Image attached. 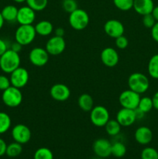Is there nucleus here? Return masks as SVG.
I'll list each match as a JSON object with an SVG mask.
<instances>
[{
    "label": "nucleus",
    "mask_w": 158,
    "mask_h": 159,
    "mask_svg": "<svg viewBox=\"0 0 158 159\" xmlns=\"http://www.w3.org/2000/svg\"><path fill=\"white\" fill-rule=\"evenodd\" d=\"M20 56L19 53L8 49L6 52L0 56V68L5 73L11 72L20 67Z\"/></svg>",
    "instance_id": "f257e3e1"
},
{
    "label": "nucleus",
    "mask_w": 158,
    "mask_h": 159,
    "mask_svg": "<svg viewBox=\"0 0 158 159\" xmlns=\"http://www.w3.org/2000/svg\"><path fill=\"white\" fill-rule=\"evenodd\" d=\"M128 85L129 89L143 94L145 93L150 87V81L144 74L140 72L133 73L128 79Z\"/></svg>",
    "instance_id": "f03ea898"
},
{
    "label": "nucleus",
    "mask_w": 158,
    "mask_h": 159,
    "mask_svg": "<svg viewBox=\"0 0 158 159\" xmlns=\"http://www.w3.org/2000/svg\"><path fill=\"white\" fill-rule=\"evenodd\" d=\"M36 30L33 25H20L15 32V40L22 46L32 43L36 38Z\"/></svg>",
    "instance_id": "7ed1b4c3"
},
{
    "label": "nucleus",
    "mask_w": 158,
    "mask_h": 159,
    "mask_svg": "<svg viewBox=\"0 0 158 159\" xmlns=\"http://www.w3.org/2000/svg\"><path fill=\"white\" fill-rule=\"evenodd\" d=\"M23 93L20 91V89L16 87L11 85L6 90L2 91V100L3 103L8 107L15 108L19 107L23 102Z\"/></svg>",
    "instance_id": "20e7f679"
},
{
    "label": "nucleus",
    "mask_w": 158,
    "mask_h": 159,
    "mask_svg": "<svg viewBox=\"0 0 158 159\" xmlns=\"http://www.w3.org/2000/svg\"><path fill=\"white\" fill-rule=\"evenodd\" d=\"M69 24L75 30H83L89 23V16L82 9L77 8L69 14Z\"/></svg>",
    "instance_id": "39448f33"
},
{
    "label": "nucleus",
    "mask_w": 158,
    "mask_h": 159,
    "mask_svg": "<svg viewBox=\"0 0 158 159\" xmlns=\"http://www.w3.org/2000/svg\"><path fill=\"white\" fill-rule=\"evenodd\" d=\"M109 120V112L103 106H95L90 111V120L95 127H105Z\"/></svg>",
    "instance_id": "423d86ee"
},
{
    "label": "nucleus",
    "mask_w": 158,
    "mask_h": 159,
    "mask_svg": "<svg viewBox=\"0 0 158 159\" xmlns=\"http://www.w3.org/2000/svg\"><path fill=\"white\" fill-rule=\"evenodd\" d=\"M140 98V94L129 89L121 93L119 97V102L122 108L136 110L139 105Z\"/></svg>",
    "instance_id": "0eeeda50"
},
{
    "label": "nucleus",
    "mask_w": 158,
    "mask_h": 159,
    "mask_svg": "<svg viewBox=\"0 0 158 159\" xmlns=\"http://www.w3.org/2000/svg\"><path fill=\"white\" fill-rule=\"evenodd\" d=\"M9 79H10L11 85L18 89H22L26 86L29 82V74L26 68L19 67L10 73Z\"/></svg>",
    "instance_id": "6e6552de"
},
{
    "label": "nucleus",
    "mask_w": 158,
    "mask_h": 159,
    "mask_svg": "<svg viewBox=\"0 0 158 159\" xmlns=\"http://www.w3.org/2000/svg\"><path fill=\"white\" fill-rule=\"evenodd\" d=\"M66 48V42L64 37L54 36L47 40L45 49L50 55L57 56L61 54Z\"/></svg>",
    "instance_id": "1a4fd4ad"
},
{
    "label": "nucleus",
    "mask_w": 158,
    "mask_h": 159,
    "mask_svg": "<svg viewBox=\"0 0 158 159\" xmlns=\"http://www.w3.org/2000/svg\"><path fill=\"white\" fill-rule=\"evenodd\" d=\"M12 137L14 141L21 144H25L29 142L32 137L31 130L27 126L24 124H16L12 129Z\"/></svg>",
    "instance_id": "9d476101"
},
{
    "label": "nucleus",
    "mask_w": 158,
    "mask_h": 159,
    "mask_svg": "<svg viewBox=\"0 0 158 159\" xmlns=\"http://www.w3.org/2000/svg\"><path fill=\"white\" fill-rule=\"evenodd\" d=\"M49 57L50 54L46 50L40 47L33 48L29 54V61L37 67H42L46 65L49 61Z\"/></svg>",
    "instance_id": "9b49d317"
},
{
    "label": "nucleus",
    "mask_w": 158,
    "mask_h": 159,
    "mask_svg": "<svg viewBox=\"0 0 158 159\" xmlns=\"http://www.w3.org/2000/svg\"><path fill=\"white\" fill-rule=\"evenodd\" d=\"M93 152L99 158H108L112 155V143L105 138H99L93 144Z\"/></svg>",
    "instance_id": "f8f14e48"
},
{
    "label": "nucleus",
    "mask_w": 158,
    "mask_h": 159,
    "mask_svg": "<svg viewBox=\"0 0 158 159\" xmlns=\"http://www.w3.org/2000/svg\"><path fill=\"white\" fill-rule=\"evenodd\" d=\"M104 31L108 37L112 38H117L123 35L125 32L124 25L118 20H109L104 25Z\"/></svg>",
    "instance_id": "ddd939ff"
},
{
    "label": "nucleus",
    "mask_w": 158,
    "mask_h": 159,
    "mask_svg": "<svg viewBox=\"0 0 158 159\" xmlns=\"http://www.w3.org/2000/svg\"><path fill=\"white\" fill-rule=\"evenodd\" d=\"M36 20V11L29 6H22L18 9L16 22L20 25H33Z\"/></svg>",
    "instance_id": "4468645a"
},
{
    "label": "nucleus",
    "mask_w": 158,
    "mask_h": 159,
    "mask_svg": "<svg viewBox=\"0 0 158 159\" xmlns=\"http://www.w3.org/2000/svg\"><path fill=\"white\" fill-rule=\"evenodd\" d=\"M51 98L58 102H64L69 99L71 91L66 85L62 83L54 84L50 91Z\"/></svg>",
    "instance_id": "2eb2a0df"
},
{
    "label": "nucleus",
    "mask_w": 158,
    "mask_h": 159,
    "mask_svg": "<svg viewBox=\"0 0 158 159\" xmlns=\"http://www.w3.org/2000/svg\"><path fill=\"white\" fill-rule=\"evenodd\" d=\"M101 61L104 65L109 68L116 66L119 61L117 51L113 48H105L101 52Z\"/></svg>",
    "instance_id": "dca6fc26"
},
{
    "label": "nucleus",
    "mask_w": 158,
    "mask_h": 159,
    "mask_svg": "<svg viewBox=\"0 0 158 159\" xmlns=\"http://www.w3.org/2000/svg\"><path fill=\"white\" fill-rule=\"evenodd\" d=\"M136 120L134 110L122 107L116 114V120L122 127H129L134 124Z\"/></svg>",
    "instance_id": "f3484780"
},
{
    "label": "nucleus",
    "mask_w": 158,
    "mask_h": 159,
    "mask_svg": "<svg viewBox=\"0 0 158 159\" xmlns=\"http://www.w3.org/2000/svg\"><path fill=\"white\" fill-rule=\"evenodd\" d=\"M135 140L141 145H147L153 140V132L146 126L138 127L135 131Z\"/></svg>",
    "instance_id": "a211bd4d"
},
{
    "label": "nucleus",
    "mask_w": 158,
    "mask_h": 159,
    "mask_svg": "<svg viewBox=\"0 0 158 159\" xmlns=\"http://www.w3.org/2000/svg\"><path fill=\"white\" fill-rule=\"evenodd\" d=\"M154 8L153 0H134L133 7L136 12L141 16L151 13Z\"/></svg>",
    "instance_id": "6ab92c4d"
},
{
    "label": "nucleus",
    "mask_w": 158,
    "mask_h": 159,
    "mask_svg": "<svg viewBox=\"0 0 158 159\" xmlns=\"http://www.w3.org/2000/svg\"><path fill=\"white\" fill-rule=\"evenodd\" d=\"M34 27H35L37 34L42 36V37H46V36L50 35L54 31V26L48 20H41V21L38 22Z\"/></svg>",
    "instance_id": "aec40b11"
},
{
    "label": "nucleus",
    "mask_w": 158,
    "mask_h": 159,
    "mask_svg": "<svg viewBox=\"0 0 158 159\" xmlns=\"http://www.w3.org/2000/svg\"><path fill=\"white\" fill-rule=\"evenodd\" d=\"M18 8L13 5H7L1 11L2 16L5 21L9 23H13L16 21Z\"/></svg>",
    "instance_id": "412c9836"
},
{
    "label": "nucleus",
    "mask_w": 158,
    "mask_h": 159,
    "mask_svg": "<svg viewBox=\"0 0 158 159\" xmlns=\"http://www.w3.org/2000/svg\"><path fill=\"white\" fill-rule=\"evenodd\" d=\"M78 107L85 112H90L94 107V100L91 96L87 93L81 95L77 99Z\"/></svg>",
    "instance_id": "4be33fe9"
},
{
    "label": "nucleus",
    "mask_w": 158,
    "mask_h": 159,
    "mask_svg": "<svg viewBox=\"0 0 158 159\" xmlns=\"http://www.w3.org/2000/svg\"><path fill=\"white\" fill-rule=\"evenodd\" d=\"M122 126L116 120H109L105 125V131L109 136L114 137L120 133Z\"/></svg>",
    "instance_id": "5701e85b"
},
{
    "label": "nucleus",
    "mask_w": 158,
    "mask_h": 159,
    "mask_svg": "<svg viewBox=\"0 0 158 159\" xmlns=\"http://www.w3.org/2000/svg\"><path fill=\"white\" fill-rule=\"evenodd\" d=\"M147 70L150 77L158 79V54L152 56L148 62Z\"/></svg>",
    "instance_id": "b1692460"
},
{
    "label": "nucleus",
    "mask_w": 158,
    "mask_h": 159,
    "mask_svg": "<svg viewBox=\"0 0 158 159\" xmlns=\"http://www.w3.org/2000/svg\"><path fill=\"white\" fill-rule=\"evenodd\" d=\"M12 120L9 115L5 112H0V134L6 133L10 129Z\"/></svg>",
    "instance_id": "393cba45"
},
{
    "label": "nucleus",
    "mask_w": 158,
    "mask_h": 159,
    "mask_svg": "<svg viewBox=\"0 0 158 159\" xmlns=\"http://www.w3.org/2000/svg\"><path fill=\"white\" fill-rule=\"evenodd\" d=\"M126 153V147L121 141H116L112 144V155L117 158H122Z\"/></svg>",
    "instance_id": "a878e982"
},
{
    "label": "nucleus",
    "mask_w": 158,
    "mask_h": 159,
    "mask_svg": "<svg viewBox=\"0 0 158 159\" xmlns=\"http://www.w3.org/2000/svg\"><path fill=\"white\" fill-rule=\"evenodd\" d=\"M23 152V146L18 142H12L7 145L6 155L9 158H15Z\"/></svg>",
    "instance_id": "bb28decb"
},
{
    "label": "nucleus",
    "mask_w": 158,
    "mask_h": 159,
    "mask_svg": "<svg viewBox=\"0 0 158 159\" xmlns=\"http://www.w3.org/2000/svg\"><path fill=\"white\" fill-rule=\"evenodd\" d=\"M137 108L142 112H143L145 114L151 111L152 109L153 108L152 98L148 97V96L140 98V100H139Z\"/></svg>",
    "instance_id": "cd10ccee"
},
{
    "label": "nucleus",
    "mask_w": 158,
    "mask_h": 159,
    "mask_svg": "<svg viewBox=\"0 0 158 159\" xmlns=\"http://www.w3.org/2000/svg\"><path fill=\"white\" fill-rule=\"evenodd\" d=\"M26 2L27 6L34 11L40 12L46 9L48 4V0H26Z\"/></svg>",
    "instance_id": "c85d7f7f"
},
{
    "label": "nucleus",
    "mask_w": 158,
    "mask_h": 159,
    "mask_svg": "<svg viewBox=\"0 0 158 159\" xmlns=\"http://www.w3.org/2000/svg\"><path fill=\"white\" fill-rule=\"evenodd\" d=\"M33 159H54V154L48 148H40L34 153Z\"/></svg>",
    "instance_id": "c756f323"
},
{
    "label": "nucleus",
    "mask_w": 158,
    "mask_h": 159,
    "mask_svg": "<svg viewBox=\"0 0 158 159\" xmlns=\"http://www.w3.org/2000/svg\"><path fill=\"white\" fill-rule=\"evenodd\" d=\"M114 6L121 11H129L133 7L134 0H112Z\"/></svg>",
    "instance_id": "7c9ffc66"
},
{
    "label": "nucleus",
    "mask_w": 158,
    "mask_h": 159,
    "mask_svg": "<svg viewBox=\"0 0 158 159\" xmlns=\"http://www.w3.org/2000/svg\"><path fill=\"white\" fill-rule=\"evenodd\" d=\"M140 157L141 159H158V152L153 148H145L143 149Z\"/></svg>",
    "instance_id": "2f4dec72"
},
{
    "label": "nucleus",
    "mask_w": 158,
    "mask_h": 159,
    "mask_svg": "<svg viewBox=\"0 0 158 159\" xmlns=\"http://www.w3.org/2000/svg\"><path fill=\"white\" fill-rule=\"evenodd\" d=\"M62 7L65 12L70 14L77 9V2L76 0H63Z\"/></svg>",
    "instance_id": "473e14b6"
},
{
    "label": "nucleus",
    "mask_w": 158,
    "mask_h": 159,
    "mask_svg": "<svg viewBox=\"0 0 158 159\" xmlns=\"http://www.w3.org/2000/svg\"><path fill=\"white\" fill-rule=\"evenodd\" d=\"M156 21L155 20L154 17L153 16L151 13L143 16V24L144 25L145 27L151 29L153 26V25L156 23Z\"/></svg>",
    "instance_id": "72a5a7b5"
},
{
    "label": "nucleus",
    "mask_w": 158,
    "mask_h": 159,
    "mask_svg": "<svg viewBox=\"0 0 158 159\" xmlns=\"http://www.w3.org/2000/svg\"><path fill=\"white\" fill-rule=\"evenodd\" d=\"M116 40V46L119 49L123 50L128 47L129 45V40L125 36L122 35L120 37H117V38L115 39Z\"/></svg>",
    "instance_id": "f704fd0d"
},
{
    "label": "nucleus",
    "mask_w": 158,
    "mask_h": 159,
    "mask_svg": "<svg viewBox=\"0 0 158 159\" xmlns=\"http://www.w3.org/2000/svg\"><path fill=\"white\" fill-rule=\"evenodd\" d=\"M9 86H11L9 78H8L6 75H0V90L4 91Z\"/></svg>",
    "instance_id": "c9c22d12"
},
{
    "label": "nucleus",
    "mask_w": 158,
    "mask_h": 159,
    "mask_svg": "<svg viewBox=\"0 0 158 159\" xmlns=\"http://www.w3.org/2000/svg\"><path fill=\"white\" fill-rule=\"evenodd\" d=\"M151 37L153 40L158 43V22H156L153 27L151 28Z\"/></svg>",
    "instance_id": "e433bc0d"
},
{
    "label": "nucleus",
    "mask_w": 158,
    "mask_h": 159,
    "mask_svg": "<svg viewBox=\"0 0 158 159\" xmlns=\"http://www.w3.org/2000/svg\"><path fill=\"white\" fill-rule=\"evenodd\" d=\"M6 148H7V144H6V141L2 138H0V157L6 155Z\"/></svg>",
    "instance_id": "4c0bfd02"
},
{
    "label": "nucleus",
    "mask_w": 158,
    "mask_h": 159,
    "mask_svg": "<svg viewBox=\"0 0 158 159\" xmlns=\"http://www.w3.org/2000/svg\"><path fill=\"white\" fill-rule=\"evenodd\" d=\"M8 49L9 48H8V45L6 42L4 40L0 38V56L4 54Z\"/></svg>",
    "instance_id": "58836bf2"
},
{
    "label": "nucleus",
    "mask_w": 158,
    "mask_h": 159,
    "mask_svg": "<svg viewBox=\"0 0 158 159\" xmlns=\"http://www.w3.org/2000/svg\"><path fill=\"white\" fill-rule=\"evenodd\" d=\"M22 47H23V46H22V45L20 44V43H19L18 42L15 41V42H14V43H12V45H11L10 49L12 50V51H15V52L19 53L20 51H21Z\"/></svg>",
    "instance_id": "ea45409f"
},
{
    "label": "nucleus",
    "mask_w": 158,
    "mask_h": 159,
    "mask_svg": "<svg viewBox=\"0 0 158 159\" xmlns=\"http://www.w3.org/2000/svg\"><path fill=\"white\" fill-rule=\"evenodd\" d=\"M152 101H153V108L158 110V91L155 93L152 97Z\"/></svg>",
    "instance_id": "a19ab883"
},
{
    "label": "nucleus",
    "mask_w": 158,
    "mask_h": 159,
    "mask_svg": "<svg viewBox=\"0 0 158 159\" xmlns=\"http://www.w3.org/2000/svg\"><path fill=\"white\" fill-rule=\"evenodd\" d=\"M64 34H65V31L62 27H58L55 30V36L64 37Z\"/></svg>",
    "instance_id": "79ce46f5"
},
{
    "label": "nucleus",
    "mask_w": 158,
    "mask_h": 159,
    "mask_svg": "<svg viewBox=\"0 0 158 159\" xmlns=\"http://www.w3.org/2000/svg\"><path fill=\"white\" fill-rule=\"evenodd\" d=\"M135 110V113H136V119H141V118H143L144 116V115H145V113H143V112H142L141 110H139V109L136 108Z\"/></svg>",
    "instance_id": "37998d69"
},
{
    "label": "nucleus",
    "mask_w": 158,
    "mask_h": 159,
    "mask_svg": "<svg viewBox=\"0 0 158 159\" xmlns=\"http://www.w3.org/2000/svg\"><path fill=\"white\" fill-rule=\"evenodd\" d=\"M151 14L153 15V16L154 17L155 20H156V22H158V6H154V8H153V11H152Z\"/></svg>",
    "instance_id": "c03bdc74"
},
{
    "label": "nucleus",
    "mask_w": 158,
    "mask_h": 159,
    "mask_svg": "<svg viewBox=\"0 0 158 159\" xmlns=\"http://www.w3.org/2000/svg\"><path fill=\"white\" fill-rule=\"evenodd\" d=\"M4 23H5V20L4 19H3L2 16L1 12H0V30H1L2 28L3 27V26H4Z\"/></svg>",
    "instance_id": "a18cd8bd"
},
{
    "label": "nucleus",
    "mask_w": 158,
    "mask_h": 159,
    "mask_svg": "<svg viewBox=\"0 0 158 159\" xmlns=\"http://www.w3.org/2000/svg\"><path fill=\"white\" fill-rule=\"evenodd\" d=\"M13 1L16 3H23L24 2H26V0H13Z\"/></svg>",
    "instance_id": "49530a36"
},
{
    "label": "nucleus",
    "mask_w": 158,
    "mask_h": 159,
    "mask_svg": "<svg viewBox=\"0 0 158 159\" xmlns=\"http://www.w3.org/2000/svg\"><path fill=\"white\" fill-rule=\"evenodd\" d=\"M93 159H103L102 158H99V157H96V158H93Z\"/></svg>",
    "instance_id": "de8ad7c7"
}]
</instances>
